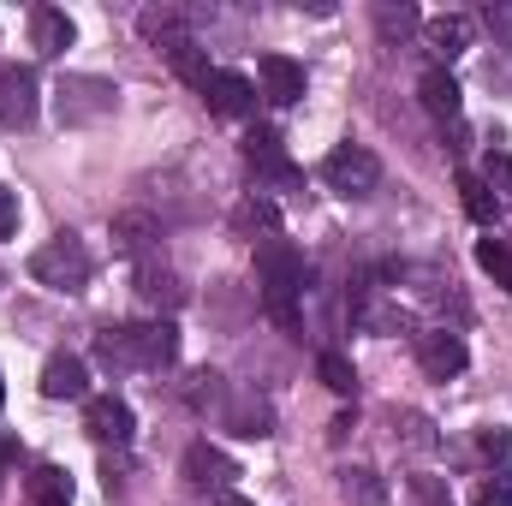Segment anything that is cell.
Here are the masks:
<instances>
[{
	"label": "cell",
	"instance_id": "obj_1",
	"mask_svg": "<svg viewBox=\"0 0 512 506\" xmlns=\"http://www.w3.org/2000/svg\"><path fill=\"white\" fill-rule=\"evenodd\" d=\"M256 286H262V304L280 328H298V292H304V251L292 239H262L256 245Z\"/></svg>",
	"mask_w": 512,
	"mask_h": 506
},
{
	"label": "cell",
	"instance_id": "obj_2",
	"mask_svg": "<svg viewBox=\"0 0 512 506\" xmlns=\"http://www.w3.org/2000/svg\"><path fill=\"white\" fill-rule=\"evenodd\" d=\"M90 274H96V262H90V251H84L78 233H54L42 251L30 256V280L48 286V292H84Z\"/></svg>",
	"mask_w": 512,
	"mask_h": 506
},
{
	"label": "cell",
	"instance_id": "obj_3",
	"mask_svg": "<svg viewBox=\"0 0 512 506\" xmlns=\"http://www.w3.org/2000/svg\"><path fill=\"white\" fill-rule=\"evenodd\" d=\"M114 108H120V90H114L108 78H90V72L60 78V90H54V114H60V126H96V120H108Z\"/></svg>",
	"mask_w": 512,
	"mask_h": 506
},
{
	"label": "cell",
	"instance_id": "obj_4",
	"mask_svg": "<svg viewBox=\"0 0 512 506\" xmlns=\"http://www.w3.org/2000/svg\"><path fill=\"white\" fill-rule=\"evenodd\" d=\"M322 185L358 203V197H370V191L382 185V161H376L364 143H340V149H328V161H322Z\"/></svg>",
	"mask_w": 512,
	"mask_h": 506
},
{
	"label": "cell",
	"instance_id": "obj_5",
	"mask_svg": "<svg viewBox=\"0 0 512 506\" xmlns=\"http://www.w3.org/2000/svg\"><path fill=\"white\" fill-rule=\"evenodd\" d=\"M126 346H131V370H173V364H179V328H173V316H161V322H131Z\"/></svg>",
	"mask_w": 512,
	"mask_h": 506
},
{
	"label": "cell",
	"instance_id": "obj_6",
	"mask_svg": "<svg viewBox=\"0 0 512 506\" xmlns=\"http://www.w3.org/2000/svg\"><path fill=\"white\" fill-rule=\"evenodd\" d=\"M245 161H251V173H256V191H286V185H298V167L286 161L280 131H268V126L245 131Z\"/></svg>",
	"mask_w": 512,
	"mask_h": 506
},
{
	"label": "cell",
	"instance_id": "obj_7",
	"mask_svg": "<svg viewBox=\"0 0 512 506\" xmlns=\"http://www.w3.org/2000/svg\"><path fill=\"white\" fill-rule=\"evenodd\" d=\"M108 239H114V251H120V256L155 262L161 239H167V227H161V215H155V209H120V215L108 221Z\"/></svg>",
	"mask_w": 512,
	"mask_h": 506
},
{
	"label": "cell",
	"instance_id": "obj_8",
	"mask_svg": "<svg viewBox=\"0 0 512 506\" xmlns=\"http://www.w3.org/2000/svg\"><path fill=\"white\" fill-rule=\"evenodd\" d=\"M36 108H42V84L30 66H0V126L24 131L36 126Z\"/></svg>",
	"mask_w": 512,
	"mask_h": 506
},
{
	"label": "cell",
	"instance_id": "obj_9",
	"mask_svg": "<svg viewBox=\"0 0 512 506\" xmlns=\"http://www.w3.org/2000/svg\"><path fill=\"white\" fill-rule=\"evenodd\" d=\"M84 429H90V441H102V447H131V435H137V417H131L126 399H114V393H96V399H84Z\"/></svg>",
	"mask_w": 512,
	"mask_h": 506
},
{
	"label": "cell",
	"instance_id": "obj_10",
	"mask_svg": "<svg viewBox=\"0 0 512 506\" xmlns=\"http://www.w3.org/2000/svg\"><path fill=\"white\" fill-rule=\"evenodd\" d=\"M417 364H423V376L429 381H453V376H465L471 352H465L459 334H447V328H423V334H417Z\"/></svg>",
	"mask_w": 512,
	"mask_h": 506
},
{
	"label": "cell",
	"instance_id": "obj_11",
	"mask_svg": "<svg viewBox=\"0 0 512 506\" xmlns=\"http://www.w3.org/2000/svg\"><path fill=\"white\" fill-rule=\"evenodd\" d=\"M179 465H185V483H191V489H215V495H227V483L239 477V465H233L221 447H209V441H191Z\"/></svg>",
	"mask_w": 512,
	"mask_h": 506
},
{
	"label": "cell",
	"instance_id": "obj_12",
	"mask_svg": "<svg viewBox=\"0 0 512 506\" xmlns=\"http://www.w3.org/2000/svg\"><path fill=\"white\" fill-rule=\"evenodd\" d=\"M203 102H209V114H221V120H251L256 114V84L245 72H215L209 90H203Z\"/></svg>",
	"mask_w": 512,
	"mask_h": 506
},
{
	"label": "cell",
	"instance_id": "obj_13",
	"mask_svg": "<svg viewBox=\"0 0 512 506\" xmlns=\"http://www.w3.org/2000/svg\"><path fill=\"white\" fill-rule=\"evenodd\" d=\"M256 78H262V96H268L274 108H292V102L304 96V66L286 60V54H262V60H256Z\"/></svg>",
	"mask_w": 512,
	"mask_h": 506
},
{
	"label": "cell",
	"instance_id": "obj_14",
	"mask_svg": "<svg viewBox=\"0 0 512 506\" xmlns=\"http://www.w3.org/2000/svg\"><path fill=\"white\" fill-rule=\"evenodd\" d=\"M137 298L149 304V310H161V316H173L191 292H185V280L173 274V268H161V262H137Z\"/></svg>",
	"mask_w": 512,
	"mask_h": 506
},
{
	"label": "cell",
	"instance_id": "obj_15",
	"mask_svg": "<svg viewBox=\"0 0 512 506\" xmlns=\"http://www.w3.org/2000/svg\"><path fill=\"white\" fill-rule=\"evenodd\" d=\"M42 393H48V399H90V370H84V358L54 352V358L42 364Z\"/></svg>",
	"mask_w": 512,
	"mask_h": 506
},
{
	"label": "cell",
	"instance_id": "obj_16",
	"mask_svg": "<svg viewBox=\"0 0 512 506\" xmlns=\"http://www.w3.org/2000/svg\"><path fill=\"white\" fill-rule=\"evenodd\" d=\"M30 42H36V54H66L78 42V24L60 6H36L30 12Z\"/></svg>",
	"mask_w": 512,
	"mask_h": 506
},
{
	"label": "cell",
	"instance_id": "obj_17",
	"mask_svg": "<svg viewBox=\"0 0 512 506\" xmlns=\"http://www.w3.org/2000/svg\"><path fill=\"white\" fill-rule=\"evenodd\" d=\"M417 96H423V108H429L435 120L459 126V84H453V72H447V66H429V72L417 78Z\"/></svg>",
	"mask_w": 512,
	"mask_h": 506
},
{
	"label": "cell",
	"instance_id": "obj_18",
	"mask_svg": "<svg viewBox=\"0 0 512 506\" xmlns=\"http://www.w3.org/2000/svg\"><path fill=\"white\" fill-rule=\"evenodd\" d=\"M137 30H143V42H155V48L167 54L173 42H185V36H191V18H185L179 6H149V12L137 18Z\"/></svg>",
	"mask_w": 512,
	"mask_h": 506
},
{
	"label": "cell",
	"instance_id": "obj_19",
	"mask_svg": "<svg viewBox=\"0 0 512 506\" xmlns=\"http://www.w3.org/2000/svg\"><path fill=\"white\" fill-rule=\"evenodd\" d=\"M423 36H429L435 60H459V54L471 48V18H459V12H441V18H429V24H423Z\"/></svg>",
	"mask_w": 512,
	"mask_h": 506
},
{
	"label": "cell",
	"instance_id": "obj_20",
	"mask_svg": "<svg viewBox=\"0 0 512 506\" xmlns=\"http://www.w3.org/2000/svg\"><path fill=\"white\" fill-rule=\"evenodd\" d=\"M227 423H233V435H245V441H268V435H274V411H268V399H256V393H239V399L227 405Z\"/></svg>",
	"mask_w": 512,
	"mask_h": 506
},
{
	"label": "cell",
	"instance_id": "obj_21",
	"mask_svg": "<svg viewBox=\"0 0 512 506\" xmlns=\"http://www.w3.org/2000/svg\"><path fill=\"white\" fill-rule=\"evenodd\" d=\"M167 66L191 84V90H209V78H215V66H209V48L197 42V36H185V42H173L167 48Z\"/></svg>",
	"mask_w": 512,
	"mask_h": 506
},
{
	"label": "cell",
	"instance_id": "obj_22",
	"mask_svg": "<svg viewBox=\"0 0 512 506\" xmlns=\"http://www.w3.org/2000/svg\"><path fill=\"white\" fill-rule=\"evenodd\" d=\"M459 197H465V215L477 227H495L501 221V191L483 179V173H459Z\"/></svg>",
	"mask_w": 512,
	"mask_h": 506
},
{
	"label": "cell",
	"instance_id": "obj_23",
	"mask_svg": "<svg viewBox=\"0 0 512 506\" xmlns=\"http://www.w3.org/2000/svg\"><path fill=\"white\" fill-rule=\"evenodd\" d=\"M340 506H393V501H387V483L370 465H346L340 471Z\"/></svg>",
	"mask_w": 512,
	"mask_h": 506
},
{
	"label": "cell",
	"instance_id": "obj_24",
	"mask_svg": "<svg viewBox=\"0 0 512 506\" xmlns=\"http://www.w3.org/2000/svg\"><path fill=\"white\" fill-rule=\"evenodd\" d=\"M423 24V12L411 6V0H382L376 6V36H382V48H405V36Z\"/></svg>",
	"mask_w": 512,
	"mask_h": 506
},
{
	"label": "cell",
	"instance_id": "obj_25",
	"mask_svg": "<svg viewBox=\"0 0 512 506\" xmlns=\"http://www.w3.org/2000/svg\"><path fill=\"white\" fill-rule=\"evenodd\" d=\"M233 233H239V239H274V233H280V209L251 191V197L233 209Z\"/></svg>",
	"mask_w": 512,
	"mask_h": 506
},
{
	"label": "cell",
	"instance_id": "obj_26",
	"mask_svg": "<svg viewBox=\"0 0 512 506\" xmlns=\"http://www.w3.org/2000/svg\"><path fill=\"white\" fill-rule=\"evenodd\" d=\"M30 501L36 506H72V477L60 465H36L30 471Z\"/></svg>",
	"mask_w": 512,
	"mask_h": 506
},
{
	"label": "cell",
	"instance_id": "obj_27",
	"mask_svg": "<svg viewBox=\"0 0 512 506\" xmlns=\"http://www.w3.org/2000/svg\"><path fill=\"white\" fill-rule=\"evenodd\" d=\"M393 429H399V441H405L411 453H435V447H441V435H435V423H429L423 411H399Z\"/></svg>",
	"mask_w": 512,
	"mask_h": 506
},
{
	"label": "cell",
	"instance_id": "obj_28",
	"mask_svg": "<svg viewBox=\"0 0 512 506\" xmlns=\"http://www.w3.org/2000/svg\"><path fill=\"white\" fill-rule=\"evenodd\" d=\"M477 268H483L495 286H507V292H512V245H501V239H483V245H477Z\"/></svg>",
	"mask_w": 512,
	"mask_h": 506
},
{
	"label": "cell",
	"instance_id": "obj_29",
	"mask_svg": "<svg viewBox=\"0 0 512 506\" xmlns=\"http://www.w3.org/2000/svg\"><path fill=\"white\" fill-rule=\"evenodd\" d=\"M96 358L114 370V376H126L131 370V346H126V328H102L96 334Z\"/></svg>",
	"mask_w": 512,
	"mask_h": 506
},
{
	"label": "cell",
	"instance_id": "obj_30",
	"mask_svg": "<svg viewBox=\"0 0 512 506\" xmlns=\"http://www.w3.org/2000/svg\"><path fill=\"white\" fill-rule=\"evenodd\" d=\"M316 376L328 381V393H358V370H352L340 352H322V358H316Z\"/></svg>",
	"mask_w": 512,
	"mask_h": 506
},
{
	"label": "cell",
	"instance_id": "obj_31",
	"mask_svg": "<svg viewBox=\"0 0 512 506\" xmlns=\"http://www.w3.org/2000/svg\"><path fill=\"white\" fill-rule=\"evenodd\" d=\"M405 506H453V489L441 477H411L405 483Z\"/></svg>",
	"mask_w": 512,
	"mask_h": 506
},
{
	"label": "cell",
	"instance_id": "obj_32",
	"mask_svg": "<svg viewBox=\"0 0 512 506\" xmlns=\"http://www.w3.org/2000/svg\"><path fill=\"white\" fill-rule=\"evenodd\" d=\"M477 447H483V459L495 465V477H507V471H512V429H483V441H477Z\"/></svg>",
	"mask_w": 512,
	"mask_h": 506
},
{
	"label": "cell",
	"instance_id": "obj_33",
	"mask_svg": "<svg viewBox=\"0 0 512 506\" xmlns=\"http://www.w3.org/2000/svg\"><path fill=\"white\" fill-rule=\"evenodd\" d=\"M215 399H221V376H215V370H197L191 387H185V405H197V411H203V405H215Z\"/></svg>",
	"mask_w": 512,
	"mask_h": 506
},
{
	"label": "cell",
	"instance_id": "obj_34",
	"mask_svg": "<svg viewBox=\"0 0 512 506\" xmlns=\"http://www.w3.org/2000/svg\"><path fill=\"white\" fill-rule=\"evenodd\" d=\"M483 24H489V36L512 48V0H495V6H483Z\"/></svg>",
	"mask_w": 512,
	"mask_h": 506
},
{
	"label": "cell",
	"instance_id": "obj_35",
	"mask_svg": "<svg viewBox=\"0 0 512 506\" xmlns=\"http://www.w3.org/2000/svg\"><path fill=\"white\" fill-rule=\"evenodd\" d=\"M471 506H512V483H501V477H495V483H483V489L471 495Z\"/></svg>",
	"mask_w": 512,
	"mask_h": 506
},
{
	"label": "cell",
	"instance_id": "obj_36",
	"mask_svg": "<svg viewBox=\"0 0 512 506\" xmlns=\"http://www.w3.org/2000/svg\"><path fill=\"white\" fill-rule=\"evenodd\" d=\"M12 233H18V191L0 185V239H12Z\"/></svg>",
	"mask_w": 512,
	"mask_h": 506
},
{
	"label": "cell",
	"instance_id": "obj_37",
	"mask_svg": "<svg viewBox=\"0 0 512 506\" xmlns=\"http://www.w3.org/2000/svg\"><path fill=\"white\" fill-rule=\"evenodd\" d=\"M483 179H489V185H501V191L512 197V161H507V155H489V167H483Z\"/></svg>",
	"mask_w": 512,
	"mask_h": 506
},
{
	"label": "cell",
	"instance_id": "obj_38",
	"mask_svg": "<svg viewBox=\"0 0 512 506\" xmlns=\"http://www.w3.org/2000/svg\"><path fill=\"white\" fill-rule=\"evenodd\" d=\"M489 84H495V90H512V54H495V60H489Z\"/></svg>",
	"mask_w": 512,
	"mask_h": 506
},
{
	"label": "cell",
	"instance_id": "obj_39",
	"mask_svg": "<svg viewBox=\"0 0 512 506\" xmlns=\"http://www.w3.org/2000/svg\"><path fill=\"white\" fill-rule=\"evenodd\" d=\"M209 506H256V501H245V495H233V489H227V495H215Z\"/></svg>",
	"mask_w": 512,
	"mask_h": 506
},
{
	"label": "cell",
	"instance_id": "obj_40",
	"mask_svg": "<svg viewBox=\"0 0 512 506\" xmlns=\"http://www.w3.org/2000/svg\"><path fill=\"white\" fill-rule=\"evenodd\" d=\"M6 459H18V441H6V435H0V465H6Z\"/></svg>",
	"mask_w": 512,
	"mask_h": 506
},
{
	"label": "cell",
	"instance_id": "obj_41",
	"mask_svg": "<svg viewBox=\"0 0 512 506\" xmlns=\"http://www.w3.org/2000/svg\"><path fill=\"white\" fill-rule=\"evenodd\" d=\"M0 399H6V381H0Z\"/></svg>",
	"mask_w": 512,
	"mask_h": 506
}]
</instances>
